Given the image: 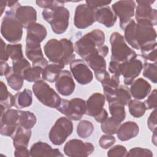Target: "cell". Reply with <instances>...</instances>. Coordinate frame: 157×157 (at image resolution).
<instances>
[{"mask_svg":"<svg viewBox=\"0 0 157 157\" xmlns=\"http://www.w3.org/2000/svg\"><path fill=\"white\" fill-rule=\"evenodd\" d=\"M124 39L132 48L140 50L141 53L156 48V32L153 25L146 21L136 23L132 18L121 28Z\"/></svg>","mask_w":157,"mask_h":157,"instance_id":"obj_1","label":"cell"},{"mask_svg":"<svg viewBox=\"0 0 157 157\" xmlns=\"http://www.w3.org/2000/svg\"><path fill=\"white\" fill-rule=\"evenodd\" d=\"M44 53L53 63L61 64L65 67L74 60V47L72 41L66 38L60 40L51 39L44 47Z\"/></svg>","mask_w":157,"mask_h":157,"instance_id":"obj_2","label":"cell"},{"mask_svg":"<svg viewBox=\"0 0 157 157\" xmlns=\"http://www.w3.org/2000/svg\"><path fill=\"white\" fill-rule=\"evenodd\" d=\"M105 39V34L102 30L93 29L86 33L75 42L74 50L84 59L98 47L104 45Z\"/></svg>","mask_w":157,"mask_h":157,"instance_id":"obj_3","label":"cell"},{"mask_svg":"<svg viewBox=\"0 0 157 157\" xmlns=\"http://www.w3.org/2000/svg\"><path fill=\"white\" fill-rule=\"evenodd\" d=\"M42 15L43 18L50 25L53 32L55 34H63L68 28L70 13L63 4L44 9Z\"/></svg>","mask_w":157,"mask_h":157,"instance_id":"obj_4","label":"cell"},{"mask_svg":"<svg viewBox=\"0 0 157 157\" xmlns=\"http://www.w3.org/2000/svg\"><path fill=\"white\" fill-rule=\"evenodd\" d=\"M143 69V63L139 59L134 58L123 63L110 60L109 71L113 75L120 77L123 75L124 83L130 85L140 74Z\"/></svg>","mask_w":157,"mask_h":157,"instance_id":"obj_5","label":"cell"},{"mask_svg":"<svg viewBox=\"0 0 157 157\" xmlns=\"http://www.w3.org/2000/svg\"><path fill=\"white\" fill-rule=\"evenodd\" d=\"M111 60L123 63L136 58L137 54L125 42L124 37L118 32H113L110 37Z\"/></svg>","mask_w":157,"mask_h":157,"instance_id":"obj_6","label":"cell"},{"mask_svg":"<svg viewBox=\"0 0 157 157\" xmlns=\"http://www.w3.org/2000/svg\"><path fill=\"white\" fill-rule=\"evenodd\" d=\"M23 28L16 18L15 12L11 10H7L1 25L2 36L10 43H17L21 40Z\"/></svg>","mask_w":157,"mask_h":157,"instance_id":"obj_7","label":"cell"},{"mask_svg":"<svg viewBox=\"0 0 157 157\" xmlns=\"http://www.w3.org/2000/svg\"><path fill=\"white\" fill-rule=\"evenodd\" d=\"M33 91L37 99L47 107L56 109L61 101L59 94L48 83L42 80L33 84Z\"/></svg>","mask_w":157,"mask_h":157,"instance_id":"obj_8","label":"cell"},{"mask_svg":"<svg viewBox=\"0 0 157 157\" xmlns=\"http://www.w3.org/2000/svg\"><path fill=\"white\" fill-rule=\"evenodd\" d=\"M57 110L64 114L70 120H80L85 114L86 102L81 98H75L71 100L62 99L56 108Z\"/></svg>","mask_w":157,"mask_h":157,"instance_id":"obj_9","label":"cell"},{"mask_svg":"<svg viewBox=\"0 0 157 157\" xmlns=\"http://www.w3.org/2000/svg\"><path fill=\"white\" fill-rule=\"evenodd\" d=\"M73 131V124L70 119L61 117L59 118L52 127L48 137L53 144L62 145Z\"/></svg>","mask_w":157,"mask_h":157,"instance_id":"obj_10","label":"cell"},{"mask_svg":"<svg viewBox=\"0 0 157 157\" xmlns=\"http://www.w3.org/2000/svg\"><path fill=\"white\" fill-rule=\"evenodd\" d=\"M105 98L100 93L92 94L86 102L85 114L93 117L99 123L105 121L108 117V113L104 109Z\"/></svg>","mask_w":157,"mask_h":157,"instance_id":"obj_11","label":"cell"},{"mask_svg":"<svg viewBox=\"0 0 157 157\" xmlns=\"http://www.w3.org/2000/svg\"><path fill=\"white\" fill-rule=\"evenodd\" d=\"M95 10L86 4L78 5L75 10L74 24L78 29H85L95 21Z\"/></svg>","mask_w":157,"mask_h":157,"instance_id":"obj_12","label":"cell"},{"mask_svg":"<svg viewBox=\"0 0 157 157\" xmlns=\"http://www.w3.org/2000/svg\"><path fill=\"white\" fill-rule=\"evenodd\" d=\"M94 147L92 144L76 139L69 140L63 148L65 155L71 157L88 156L94 151Z\"/></svg>","mask_w":157,"mask_h":157,"instance_id":"obj_13","label":"cell"},{"mask_svg":"<svg viewBox=\"0 0 157 157\" xmlns=\"http://www.w3.org/2000/svg\"><path fill=\"white\" fill-rule=\"evenodd\" d=\"M155 1L140 0L136 1L137 3L136 7L135 19L137 22L146 21L151 23L153 26L157 24V11L151 7V5Z\"/></svg>","mask_w":157,"mask_h":157,"instance_id":"obj_14","label":"cell"},{"mask_svg":"<svg viewBox=\"0 0 157 157\" xmlns=\"http://www.w3.org/2000/svg\"><path fill=\"white\" fill-rule=\"evenodd\" d=\"M19 117V110L9 109L0 115V133L2 136H12L16 131Z\"/></svg>","mask_w":157,"mask_h":157,"instance_id":"obj_15","label":"cell"},{"mask_svg":"<svg viewBox=\"0 0 157 157\" xmlns=\"http://www.w3.org/2000/svg\"><path fill=\"white\" fill-rule=\"evenodd\" d=\"M136 6V2L131 0L118 1L112 5V11L119 17L121 28L134 15Z\"/></svg>","mask_w":157,"mask_h":157,"instance_id":"obj_16","label":"cell"},{"mask_svg":"<svg viewBox=\"0 0 157 157\" xmlns=\"http://www.w3.org/2000/svg\"><path fill=\"white\" fill-rule=\"evenodd\" d=\"M71 72L75 80L80 85H87L93 78V74L83 59H74L70 63Z\"/></svg>","mask_w":157,"mask_h":157,"instance_id":"obj_17","label":"cell"},{"mask_svg":"<svg viewBox=\"0 0 157 157\" xmlns=\"http://www.w3.org/2000/svg\"><path fill=\"white\" fill-rule=\"evenodd\" d=\"M108 53V47L104 45L98 47L95 51L86 56L83 60L86 64L94 71V72L106 70L107 64L104 58L107 56Z\"/></svg>","mask_w":157,"mask_h":157,"instance_id":"obj_18","label":"cell"},{"mask_svg":"<svg viewBox=\"0 0 157 157\" xmlns=\"http://www.w3.org/2000/svg\"><path fill=\"white\" fill-rule=\"evenodd\" d=\"M25 55L32 62V66H40L44 69L48 64L44 56L40 43L26 40Z\"/></svg>","mask_w":157,"mask_h":157,"instance_id":"obj_19","label":"cell"},{"mask_svg":"<svg viewBox=\"0 0 157 157\" xmlns=\"http://www.w3.org/2000/svg\"><path fill=\"white\" fill-rule=\"evenodd\" d=\"M75 84L69 71L63 70L55 82V88L58 93L63 96L71 95L74 91Z\"/></svg>","mask_w":157,"mask_h":157,"instance_id":"obj_20","label":"cell"},{"mask_svg":"<svg viewBox=\"0 0 157 157\" xmlns=\"http://www.w3.org/2000/svg\"><path fill=\"white\" fill-rule=\"evenodd\" d=\"M16 18L23 28H27L29 25L36 23L37 12L36 9L29 6H20L15 11Z\"/></svg>","mask_w":157,"mask_h":157,"instance_id":"obj_21","label":"cell"},{"mask_svg":"<svg viewBox=\"0 0 157 157\" xmlns=\"http://www.w3.org/2000/svg\"><path fill=\"white\" fill-rule=\"evenodd\" d=\"M151 90V86L146 80L139 78L131 84L129 91L135 99L140 100L145 98L150 94Z\"/></svg>","mask_w":157,"mask_h":157,"instance_id":"obj_22","label":"cell"},{"mask_svg":"<svg viewBox=\"0 0 157 157\" xmlns=\"http://www.w3.org/2000/svg\"><path fill=\"white\" fill-rule=\"evenodd\" d=\"M31 156H63L57 148H53L50 145L43 142H37L30 148Z\"/></svg>","mask_w":157,"mask_h":157,"instance_id":"obj_23","label":"cell"},{"mask_svg":"<svg viewBox=\"0 0 157 157\" xmlns=\"http://www.w3.org/2000/svg\"><path fill=\"white\" fill-rule=\"evenodd\" d=\"M117 17L109 6L95 10V20L107 28L112 27L117 21Z\"/></svg>","mask_w":157,"mask_h":157,"instance_id":"obj_24","label":"cell"},{"mask_svg":"<svg viewBox=\"0 0 157 157\" xmlns=\"http://www.w3.org/2000/svg\"><path fill=\"white\" fill-rule=\"evenodd\" d=\"M139 132L138 124L134 121H128L120 124L117 132V136L120 140L126 141L136 137Z\"/></svg>","mask_w":157,"mask_h":157,"instance_id":"obj_25","label":"cell"},{"mask_svg":"<svg viewBox=\"0 0 157 157\" xmlns=\"http://www.w3.org/2000/svg\"><path fill=\"white\" fill-rule=\"evenodd\" d=\"M26 40L40 43L46 37L47 31L42 24L33 23L28 26Z\"/></svg>","mask_w":157,"mask_h":157,"instance_id":"obj_26","label":"cell"},{"mask_svg":"<svg viewBox=\"0 0 157 157\" xmlns=\"http://www.w3.org/2000/svg\"><path fill=\"white\" fill-rule=\"evenodd\" d=\"M31 136V130L30 129H25L18 126L11 136L13 140V145L15 147L18 148L21 147H28Z\"/></svg>","mask_w":157,"mask_h":157,"instance_id":"obj_27","label":"cell"},{"mask_svg":"<svg viewBox=\"0 0 157 157\" xmlns=\"http://www.w3.org/2000/svg\"><path fill=\"white\" fill-rule=\"evenodd\" d=\"M64 67L56 63L48 64L44 69L42 78L48 82H55Z\"/></svg>","mask_w":157,"mask_h":157,"instance_id":"obj_28","label":"cell"},{"mask_svg":"<svg viewBox=\"0 0 157 157\" xmlns=\"http://www.w3.org/2000/svg\"><path fill=\"white\" fill-rule=\"evenodd\" d=\"M32 102L33 93L29 89L25 88L22 91H19L14 95L13 106L17 109L28 107L32 104Z\"/></svg>","mask_w":157,"mask_h":157,"instance_id":"obj_29","label":"cell"},{"mask_svg":"<svg viewBox=\"0 0 157 157\" xmlns=\"http://www.w3.org/2000/svg\"><path fill=\"white\" fill-rule=\"evenodd\" d=\"M131 99V95L128 88L123 85H119L106 100L108 102L112 101H117L124 105H127Z\"/></svg>","mask_w":157,"mask_h":157,"instance_id":"obj_30","label":"cell"},{"mask_svg":"<svg viewBox=\"0 0 157 157\" xmlns=\"http://www.w3.org/2000/svg\"><path fill=\"white\" fill-rule=\"evenodd\" d=\"M37 122L36 115L29 111L19 110L18 125L25 129H31Z\"/></svg>","mask_w":157,"mask_h":157,"instance_id":"obj_31","label":"cell"},{"mask_svg":"<svg viewBox=\"0 0 157 157\" xmlns=\"http://www.w3.org/2000/svg\"><path fill=\"white\" fill-rule=\"evenodd\" d=\"M108 103L109 111L112 117L117 120L120 123L123 121L126 117L124 105L117 101H112Z\"/></svg>","mask_w":157,"mask_h":157,"instance_id":"obj_32","label":"cell"},{"mask_svg":"<svg viewBox=\"0 0 157 157\" xmlns=\"http://www.w3.org/2000/svg\"><path fill=\"white\" fill-rule=\"evenodd\" d=\"M0 103L6 109H11L14 105V96L9 92L5 83L0 82Z\"/></svg>","mask_w":157,"mask_h":157,"instance_id":"obj_33","label":"cell"},{"mask_svg":"<svg viewBox=\"0 0 157 157\" xmlns=\"http://www.w3.org/2000/svg\"><path fill=\"white\" fill-rule=\"evenodd\" d=\"M9 86L15 91H19L23 85L24 78L21 75L14 73L10 66L8 73L5 75Z\"/></svg>","mask_w":157,"mask_h":157,"instance_id":"obj_34","label":"cell"},{"mask_svg":"<svg viewBox=\"0 0 157 157\" xmlns=\"http://www.w3.org/2000/svg\"><path fill=\"white\" fill-rule=\"evenodd\" d=\"M127 105H128L130 114L135 118L142 117L147 110L144 103L137 99H131Z\"/></svg>","mask_w":157,"mask_h":157,"instance_id":"obj_35","label":"cell"},{"mask_svg":"<svg viewBox=\"0 0 157 157\" xmlns=\"http://www.w3.org/2000/svg\"><path fill=\"white\" fill-rule=\"evenodd\" d=\"M43 68L40 66H31L25 69L23 74L24 80L29 82H36L40 80Z\"/></svg>","mask_w":157,"mask_h":157,"instance_id":"obj_36","label":"cell"},{"mask_svg":"<svg viewBox=\"0 0 157 157\" xmlns=\"http://www.w3.org/2000/svg\"><path fill=\"white\" fill-rule=\"evenodd\" d=\"M121 123L113 117H107V119L101 123V128L103 132L106 134L112 135L117 133Z\"/></svg>","mask_w":157,"mask_h":157,"instance_id":"obj_37","label":"cell"},{"mask_svg":"<svg viewBox=\"0 0 157 157\" xmlns=\"http://www.w3.org/2000/svg\"><path fill=\"white\" fill-rule=\"evenodd\" d=\"M93 124L86 120L80 121L77 126V133L78 136L83 139H86L90 137L93 132Z\"/></svg>","mask_w":157,"mask_h":157,"instance_id":"obj_38","label":"cell"},{"mask_svg":"<svg viewBox=\"0 0 157 157\" xmlns=\"http://www.w3.org/2000/svg\"><path fill=\"white\" fill-rule=\"evenodd\" d=\"M6 50L9 57L12 61H16L24 58L22 45L20 44L6 45Z\"/></svg>","mask_w":157,"mask_h":157,"instance_id":"obj_39","label":"cell"},{"mask_svg":"<svg viewBox=\"0 0 157 157\" xmlns=\"http://www.w3.org/2000/svg\"><path fill=\"white\" fill-rule=\"evenodd\" d=\"M143 75L152 82L153 83L157 82V64L156 63H145L143 65Z\"/></svg>","mask_w":157,"mask_h":157,"instance_id":"obj_40","label":"cell"},{"mask_svg":"<svg viewBox=\"0 0 157 157\" xmlns=\"http://www.w3.org/2000/svg\"><path fill=\"white\" fill-rule=\"evenodd\" d=\"M31 67L29 62L25 58L21 59L12 61V71L14 73L23 77V72L27 68Z\"/></svg>","mask_w":157,"mask_h":157,"instance_id":"obj_41","label":"cell"},{"mask_svg":"<svg viewBox=\"0 0 157 157\" xmlns=\"http://www.w3.org/2000/svg\"><path fill=\"white\" fill-rule=\"evenodd\" d=\"M107 155L109 157L128 156V151L123 145H116L109 149Z\"/></svg>","mask_w":157,"mask_h":157,"instance_id":"obj_42","label":"cell"},{"mask_svg":"<svg viewBox=\"0 0 157 157\" xmlns=\"http://www.w3.org/2000/svg\"><path fill=\"white\" fill-rule=\"evenodd\" d=\"M128 156H144V157H152V151L147 148L141 147H134L131 148L128 152Z\"/></svg>","mask_w":157,"mask_h":157,"instance_id":"obj_43","label":"cell"},{"mask_svg":"<svg viewBox=\"0 0 157 157\" xmlns=\"http://www.w3.org/2000/svg\"><path fill=\"white\" fill-rule=\"evenodd\" d=\"M115 138L112 135H103L99 140V146L103 149H108L115 142Z\"/></svg>","mask_w":157,"mask_h":157,"instance_id":"obj_44","label":"cell"},{"mask_svg":"<svg viewBox=\"0 0 157 157\" xmlns=\"http://www.w3.org/2000/svg\"><path fill=\"white\" fill-rule=\"evenodd\" d=\"M156 90H153L144 102L146 109L150 110L156 108Z\"/></svg>","mask_w":157,"mask_h":157,"instance_id":"obj_45","label":"cell"},{"mask_svg":"<svg viewBox=\"0 0 157 157\" xmlns=\"http://www.w3.org/2000/svg\"><path fill=\"white\" fill-rule=\"evenodd\" d=\"M64 1H53V0H38L36 1V4L42 8L49 9L56 6H58L61 4H63Z\"/></svg>","mask_w":157,"mask_h":157,"instance_id":"obj_46","label":"cell"},{"mask_svg":"<svg viewBox=\"0 0 157 157\" xmlns=\"http://www.w3.org/2000/svg\"><path fill=\"white\" fill-rule=\"evenodd\" d=\"M148 127L150 131L153 132L156 129L157 124H156V109H154L152 112L150 113L148 120H147Z\"/></svg>","mask_w":157,"mask_h":157,"instance_id":"obj_47","label":"cell"},{"mask_svg":"<svg viewBox=\"0 0 157 157\" xmlns=\"http://www.w3.org/2000/svg\"><path fill=\"white\" fill-rule=\"evenodd\" d=\"M94 75L96 80L100 82L101 83L107 81L110 78V74L106 70H102V71L95 72Z\"/></svg>","mask_w":157,"mask_h":157,"instance_id":"obj_48","label":"cell"},{"mask_svg":"<svg viewBox=\"0 0 157 157\" xmlns=\"http://www.w3.org/2000/svg\"><path fill=\"white\" fill-rule=\"evenodd\" d=\"M111 2V1H86V4L94 9L105 6H109V4H110Z\"/></svg>","mask_w":157,"mask_h":157,"instance_id":"obj_49","label":"cell"},{"mask_svg":"<svg viewBox=\"0 0 157 157\" xmlns=\"http://www.w3.org/2000/svg\"><path fill=\"white\" fill-rule=\"evenodd\" d=\"M14 156L17 157H28L31 156V154L26 147H21L15 148Z\"/></svg>","mask_w":157,"mask_h":157,"instance_id":"obj_50","label":"cell"},{"mask_svg":"<svg viewBox=\"0 0 157 157\" xmlns=\"http://www.w3.org/2000/svg\"><path fill=\"white\" fill-rule=\"evenodd\" d=\"M142 56L147 60L156 63V48H155L147 52L142 53Z\"/></svg>","mask_w":157,"mask_h":157,"instance_id":"obj_51","label":"cell"},{"mask_svg":"<svg viewBox=\"0 0 157 157\" xmlns=\"http://www.w3.org/2000/svg\"><path fill=\"white\" fill-rule=\"evenodd\" d=\"M6 43L4 42L3 39L1 38V61H7L9 57L7 53L6 50Z\"/></svg>","mask_w":157,"mask_h":157,"instance_id":"obj_52","label":"cell"},{"mask_svg":"<svg viewBox=\"0 0 157 157\" xmlns=\"http://www.w3.org/2000/svg\"><path fill=\"white\" fill-rule=\"evenodd\" d=\"M10 66L6 61H0V69H1V75H6L9 71Z\"/></svg>","mask_w":157,"mask_h":157,"instance_id":"obj_53","label":"cell"},{"mask_svg":"<svg viewBox=\"0 0 157 157\" xmlns=\"http://www.w3.org/2000/svg\"><path fill=\"white\" fill-rule=\"evenodd\" d=\"M7 5L10 9V10L14 12L17 9L21 6L20 3L18 1H8Z\"/></svg>","mask_w":157,"mask_h":157,"instance_id":"obj_54","label":"cell"},{"mask_svg":"<svg viewBox=\"0 0 157 157\" xmlns=\"http://www.w3.org/2000/svg\"><path fill=\"white\" fill-rule=\"evenodd\" d=\"M7 4V1H1L0 2V7H1V15L0 16H2L4 10H5V8H6V6Z\"/></svg>","mask_w":157,"mask_h":157,"instance_id":"obj_55","label":"cell"},{"mask_svg":"<svg viewBox=\"0 0 157 157\" xmlns=\"http://www.w3.org/2000/svg\"><path fill=\"white\" fill-rule=\"evenodd\" d=\"M152 142L156 146V129L153 132L152 135Z\"/></svg>","mask_w":157,"mask_h":157,"instance_id":"obj_56","label":"cell"}]
</instances>
